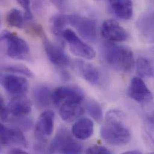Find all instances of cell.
<instances>
[{
	"mask_svg": "<svg viewBox=\"0 0 154 154\" xmlns=\"http://www.w3.org/2000/svg\"><path fill=\"white\" fill-rule=\"evenodd\" d=\"M101 137L106 143L115 146L125 145L130 142L131 133L121 112L112 110L107 113L101 128Z\"/></svg>",
	"mask_w": 154,
	"mask_h": 154,
	"instance_id": "obj_1",
	"label": "cell"
},
{
	"mask_svg": "<svg viewBox=\"0 0 154 154\" xmlns=\"http://www.w3.org/2000/svg\"><path fill=\"white\" fill-rule=\"evenodd\" d=\"M128 92L133 100L139 103H146L153 98L152 92L140 77H134L131 79Z\"/></svg>",
	"mask_w": 154,
	"mask_h": 154,
	"instance_id": "obj_11",
	"label": "cell"
},
{
	"mask_svg": "<svg viewBox=\"0 0 154 154\" xmlns=\"http://www.w3.org/2000/svg\"><path fill=\"white\" fill-rule=\"evenodd\" d=\"M75 67L82 77L90 84L97 85L99 82V72L92 64L77 60L75 62Z\"/></svg>",
	"mask_w": 154,
	"mask_h": 154,
	"instance_id": "obj_15",
	"label": "cell"
},
{
	"mask_svg": "<svg viewBox=\"0 0 154 154\" xmlns=\"http://www.w3.org/2000/svg\"><path fill=\"white\" fill-rule=\"evenodd\" d=\"M63 38L68 42L71 52L75 55L87 60H92L95 57V51L79 38L72 29H65L63 32Z\"/></svg>",
	"mask_w": 154,
	"mask_h": 154,
	"instance_id": "obj_5",
	"label": "cell"
},
{
	"mask_svg": "<svg viewBox=\"0 0 154 154\" xmlns=\"http://www.w3.org/2000/svg\"><path fill=\"white\" fill-rule=\"evenodd\" d=\"M68 22L67 16L59 14L52 16L50 20V26L52 33L59 40L62 45H64L63 32L64 28Z\"/></svg>",
	"mask_w": 154,
	"mask_h": 154,
	"instance_id": "obj_20",
	"label": "cell"
},
{
	"mask_svg": "<svg viewBox=\"0 0 154 154\" xmlns=\"http://www.w3.org/2000/svg\"><path fill=\"white\" fill-rule=\"evenodd\" d=\"M51 1L53 4H54L57 8L61 10H63L66 7V0H51Z\"/></svg>",
	"mask_w": 154,
	"mask_h": 154,
	"instance_id": "obj_30",
	"label": "cell"
},
{
	"mask_svg": "<svg viewBox=\"0 0 154 154\" xmlns=\"http://www.w3.org/2000/svg\"><path fill=\"white\" fill-rule=\"evenodd\" d=\"M101 34L106 39L113 42H122L128 38L127 31L113 19H108L103 22Z\"/></svg>",
	"mask_w": 154,
	"mask_h": 154,
	"instance_id": "obj_9",
	"label": "cell"
},
{
	"mask_svg": "<svg viewBox=\"0 0 154 154\" xmlns=\"http://www.w3.org/2000/svg\"><path fill=\"white\" fill-rule=\"evenodd\" d=\"M9 112L8 110L7 107L4 104V100L2 97L1 98V119L2 121H6L8 118Z\"/></svg>",
	"mask_w": 154,
	"mask_h": 154,
	"instance_id": "obj_28",
	"label": "cell"
},
{
	"mask_svg": "<svg viewBox=\"0 0 154 154\" xmlns=\"http://www.w3.org/2000/svg\"><path fill=\"white\" fill-rule=\"evenodd\" d=\"M85 97L84 92L78 86H61L52 92V102L57 106H60L67 101H76L82 102Z\"/></svg>",
	"mask_w": 154,
	"mask_h": 154,
	"instance_id": "obj_6",
	"label": "cell"
},
{
	"mask_svg": "<svg viewBox=\"0 0 154 154\" xmlns=\"http://www.w3.org/2000/svg\"><path fill=\"white\" fill-rule=\"evenodd\" d=\"M10 154H27V152L25 151H23L22 149H18V148H16V149H12L11 151H10Z\"/></svg>",
	"mask_w": 154,
	"mask_h": 154,
	"instance_id": "obj_31",
	"label": "cell"
},
{
	"mask_svg": "<svg viewBox=\"0 0 154 154\" xmlns=\"http://www.w3.org/2000/svg\"><path fill=\"white\" fill-rule=\"evenodd\" d=\"M25 14L17 8L10 10L6 16V20L8 24L14 28L22 29L25 24Z\"/></svg>",
	"mask_w": 154,
	"mask_h": 154,
	"instance_id": "obj_21",
	"label": "cell"
},
{
	"mask_svg": "<svg viewBox=\"0 0 154 154\" xmlns=\"http://www.w3.org/2000/svg\"><path fill=\"white\" fill-rule=\"evenodd\" d=\"M96 1H100V0H96Z\"/></svg>",
	"mask_w": 154,
	"mask_h": 154,
	"instance_id": "obj_33",
	"label": "cell"
},
{
	"mask_svg": "<svg viewBox=\"0 0 154 154\" xmlns=\"http://www.w3.org/2000/svg\"><path fill=\"white\" fill-rule=\"evenodd\" d=\"M32 95L36 104L40 108L48 107L52 101V93L46 86L40 85L36 86L33 89Z\"/></svg>",
	"mask_w": 154,
	"mask_h": 154,
	"instance_id": "obj_19",
	"label": "cell"
},
{
	"mask_svg": "<svg viewBox=\"0 0 154 154\" xmlns=\"http://www.w3.org/2000/svg\"><path fill=\"white\" fill-rule=\"evenodd\" d=\"M81 103L71 101L63 103L60 109V114L62 119L66 122H71L80 116L83 113Z\"/></svg>",
	"mask_w": 154,
	"mask_h": 154,
	"instance_id": "obj_16",
	"label": "cell"
},
{
	"mask_svg": "<svg viewBox=\"0 0 154 154\" xmlns=\"http://www.w3.org/2000/svg\"><path fill=\"white\" fill-rule=\"evenodd\" d=\"M146 121L151 128L154 129V110L146 115Z\"/></svg>",
	"mask_w": 154,
	"mask_h": 154,
	"instance_id": "obj_29",
	"label": "cell"
},
{
	"mask_svg": "<svg viewBox=\"0 0 154 154\" xmlns=\"http://www.w3.org/2000/svg\"><path fill=\"white\" fill-rule=\"evenodd\" d=\"M7 109L15 118L23 117L28 115L31 110V104L29 100L23 95L15 96L9 102Z\"/></svg>",
	"mask_w": 154,
	"mask_h": 154,
	"instance_id": "obj_13",
	"label": "cell"
},
{
	"mask_svg": "<svg viewBox=\"0 0 154 154\" xmlns=\"http://www.w3.org/2000/svg\"><path fill=\"white\" fill-rule=\"evenodd\" d=\"M110 7L115 14L124 20L131 19L133 14L131 0H109Z\"/></svg>",
	"mask_w": 154,
	"mask_h": 154,
	"instance_id": "obj_17",
	"label": "cell"
},
{
	"mask_svg": "<svg viewBox=\"0 0 154 154\" xmlns=\"http://www.w3.org/2000/svg\"><path fill=\"white\" fill-rule=\"evenodd\" d=\"M68 22L73 26L79 35L89 42H95L97 37V24L93 19L79 14L67 16Z\"/></svg>",
	"mask_w": 154,
	"mask_h": 154,
	"instance_id": "obj_4",
	"label": "cell"
},
{
	"mask_svg": "<svg viewBox=\"0 0 154 154\" xmlns=\"http://www.w3.org/2000/svg\"><path fill=\"white\" fill-rule=\"evenodd\" d=\"M86 109L89 115L97 122L103 120V111L100 104L94 99H89L85 103Z\"/></svg>",
	"mask_w": 154,
	"mask_h": 154,
	"instance_id": "obj_22",
	"label": "cell"
},
{
	"mask_svg": "<svg viewBox=\"0 0 154 154\" xmlns=\"http://www.w3.org/2000/svg\"><path fill=\"white\" fill-rule=\"evenodd\" d=\"M2 70L8 73H16L28 77H34L32 72L26 67L23 65H9L2 68Z\"/></svg>",
	"mask_w": 154,
	"mask_h": 154,
	"instance_id": "obj_24",
	"label": "cell"
},
{
	"mask_svg": "<svg viewBox=\"0 0 154 154\" xmlns=\"http://www.w3.org/2000/svg\"><path fill=\"white\" fill-rule=\"evenodd\" d=\"M1 40L6 46L7 55L12 58L26 60L29 54V47L23 38L17 35L4 31L1 35Z\"/></svg>",
	"mask_w": 154,
	"mask_h": 154,
	"instance_id": "obj_3",
	"label": "cell"
},
{
	"mask_svg": "<svg viewBox=\"0 0 154 154\" xmlns=\"http://www.w3.org/2000/svg\"><path fill=\"white\" fill-rule=\"evenodd\" d=\"M86 153L94 154H111V152L104 146L94 145L88 148L86 150Z\"/></svg>",
	"mask_w": 154,
	"mask_h": 154,
	"instance_id": "obj_27",
	"label": "cell"
},
{
	"mask_svg": "<svg viewBox=\"0 0 154 154\" xmlns=\"http://www.w3.org/2000/svg\"><path fill=\"white\" fill-rule=\"evenodd\" d=\"M45 51L49 61L55 66L60 67L69 66L70 59L63 49L53 44L43 34L42 36Z\"/></svg>",
	"mask_w": 154,
	"mask_h": 154,
	"instance_id": "obj_8",
	"label": "cell"
},
{
	"mask_svg": "<svg viewBox=\"0 0 154 154\" xmlns=\"http://www.w3.org/2000/svg\"><path fill=\"white\" fill-rule=\"evenodd\" d=\"M136 69L137 74L139 76L150 77L154 75L152 65L148 60L145 58H140L137 60L136 63Z\"/></svg>",
	"mask_w": 154,
	"mask_h": 154,
	"instance_id": "obj_23",
	"label": "cell"
},
{
	"mask_svg": "<svg viewBox=\"0 0 154 154\" xmlns=\"http://www.w3.org/2000/svg\"><path fill=\"white\" fill-rule=\"evenodd\" d=\"M54 119L55 113L52 110L45 111L40 115L35 128V134L37 139L43 141L47 136L52 134Z\"/></svg>",
	"mask_w": 154,
	"mask_h": 154,
	"instance_id": "obj_10",
	"label": "cell"
},
{
	"mask_svg": "<svg viewBox=\"0 0 154 154\" xmlns=\"http://www.w3.org/2000/svg\"><path fill=\"white\" fill-rule=\"evenodd\" d=\"M93 132V122L88 118L78 119L72 127L73 136L80 140L88 139L92 135Z\"/></svg>",
	"mask_w": 154,
	"mask_h": 154,
	"instance_id": "obj_18",
	"label": "cell"
},
{
	"mask_svg": "<svg viewBox=\"0 0 154 154\" xmlns=\"http://www.w3.org/2000/svg\"><path fill=\"white\" fill-rule=\"evenodd\" d=\"M125 154H141V152L139 151H127L126 152H125Z\"/></svg>",
	"mask_w": 154,
	"mask_h": 154,
	"instance_id": "obj_32",
	"label": "cell"
},
{
	"mask_svg": "<svg viewBox=\"0 0 154 154\" xmlns=\"http://www.w3.org/2000/svg\"><path fill=\"white\" fill-rule=\"evenodd\" d=\"M25 10V16L27 19H31L32 15L31 10L30 0H16Z\"/></svg>",
	"mask_w": 154,
	"mask_h": 154,
	"instance_id": "obj_26",
	"label": "cell"
},
{
	"mask_svg": "<svg viewBox=\"0 0 154 154\" xmlns=\"http://www.w3.org/2000/svg\"><path fill=\"white\" fill-rule=\"evenodd\" d=\"M1 143L3 146L20 145L26 147L27 142L20 130L1 124Z\"/></svg>",
	"mask_w": 154,
	"mask_h": 154,
	"instance_id": "obj_12",
	"label": "cell"
},
{
	"mask_svg": "<svg viewBox=\"0 0 154 154\" xmlns=\"http://www.w3.org/2000/svg\"><path fill=\"white\" fill-rule=\"evenodd\" d=\"M1 84L9 94L23 95L28 90V82L25 77L14 75H1Z\"/></svg>",
	"mask_w": 154,
	"mask_h": 154,
	"instance_id": "obj_7",
	"label": "cell"
},
{
	"mask_svg": "<svg viewBox=\"0 0 154 154\" xmlns=\"http://www.w3.org/2000/svg\"><path fill=\"white\" fill-rule=\"evenodd\" d=\"M74 140L67 128L60 127L52 140L49 148L50 153H62L64 149Z\"/></svg>",
	"mask_w": 154,
	"mask_h": 154,
	"instance_id": "obj_14",
	"label": "cell"
},
{
	"mask_svg": "<svg viewBox=\"0 0 154 154\" xmlns=\"http://www.w3.org/2000/svg\"><path fill=\"white\" fill-rule=\"evenodd\" d=\"M82 151V146L80 143L73 140L63 151L62 154H80Z\"/></svg>",
	"mask_w": 154,
	"mask_h": 154,
	"instance_id": "obj_25",
	"label": "cell"
},
{
	"mask_svg": "<svg viewBox=\"0 0 154 154\" xmlns=\"http://www.w3.org/2000/svg\"><path fill=\"white\" fill-rule=\"evenodd\" d=\"M103 55L106 61L116 70L124 73L132 70L135 61L130 49L113 43L105 44Z\"/></svg>",
	"mask_w": 154,
	"mask_h": 154,
	"instance_id": "obj_2",
	"label": "cell"
}]
</instances>
